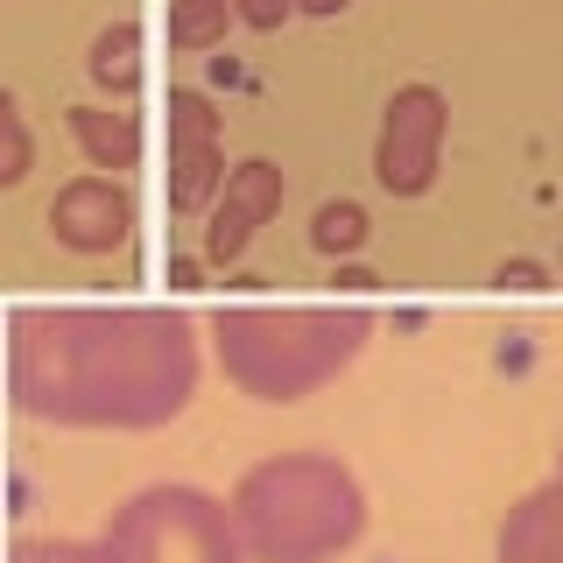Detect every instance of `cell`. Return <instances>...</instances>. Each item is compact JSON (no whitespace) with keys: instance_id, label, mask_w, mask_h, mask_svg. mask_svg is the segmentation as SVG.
I'll use <instances>...</instances> for the list:
<instances>
[{"instance_id":"7a4b0ae2","label":"cell","mask_w":563,"mask_h":563,"mask_svg":"<svg viewBox=\"0 0 563 563\" xmlns=\"http://www.w3.org/2000/svg\"><path fill=\"white\" fill-rule=\"evenodd\" d=\"M303 8H317V14H331V8H345V0H303Z\"/></svg>"},{"instance_id":"6da1fadb","label":"cell","mask_w":563,"mask_h":563,"mask_svg":"<svg viewBox=\"0 0 563 563\" xmlns=\"http://www.w3.org/2000/svg\"><path fill=\"white\" fill-rule=\"evenodd\" d=\"M360 240H366L360 205H324L317 211V246H360Z\"/></svg>"}]
</instances>
